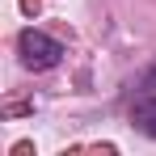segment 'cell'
Listing matches in <instances>:
<instances>
[{
	"instance_id": "7a4b0ae2",
	"label": "cell",
	"mask_w": 156,
	"mask_h": 156,
	"mask_svg": "<svg viewBox=\"0 0 156 156\" xmlns=\"http://www.w3.org/2000/svg\"><path fill=\"white\" fill-rule=\"evenodd\" d=\"M131 127L139 135H148V139H156V93H148V97H139L131 105Z\"/></svg>"
},
{
	"instance_id": "6da1fadb",
	"label": "cell",
	"mask_w": 156,
	"mask_h": 156,
	"mask_svg": "<svg viewBox=\"0 0 156 156\" xmlns=\"http://www.w3.org/2000/svg\"><path fill=\"white\" fill-rule=\"evenodd\" d=\"M17 55H21V68H30V72H51L55 63L63 59V42L51 38L47 30H21Z\"/></svg>"
},
{
	"instance_id": "3957f363",
	"label": "cell",
	"mask_w": 156,
	"mask_h": 156,
	"mask_svg": "<svg viewBox=\"0 0 156 156\" xmlns=\"http://www.w3.org/2000/svg\"><path fill=\"white\" fill-rule=\"evenodd\" d=\"M144 84H148V89H156V63L148 68V72H144Z\"/></svg>"
}]
</instances>
